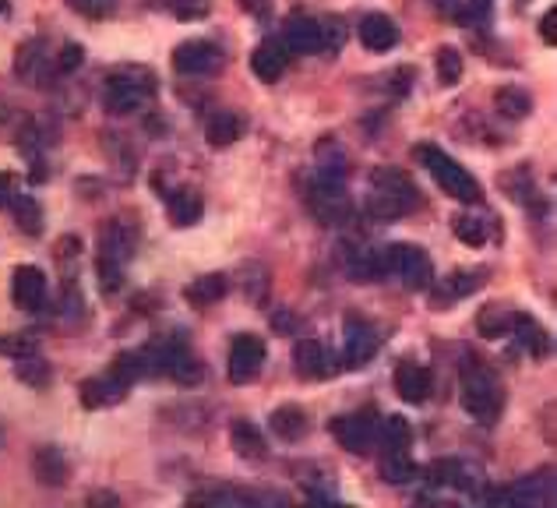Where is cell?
Here are the masks:
<instances>
[{
	"label": "cell",
	"mask_w": 557,
	"mask_h": 508,
	"mask_svg": "<svg viewBox=\"0 0 557 508\" xmlns=\"http://www.w3.org/2000/svg\"><path fill=\"white\" fill-rule=\"evenodd\" d=\"M293 364H296V375H300L304 382H318V378H325V375L332 371L321 339H300L296 349H293Z\"/></svg>",
	"instance_id": "obj_16"
},
{
	"label": "cell",
	"mask_w": 557,
	"mask_h": 508,
	"mask_svg": "<svg viewBox=\"0 0 557 508\" xmlns=\"http://www.w3.org/2000/svg\"><path fill=\"white\" fill-rule=\"evenodd\" d=\"M14 364H18V367H14L18 382H25V385H32V389H43V385L50 382V367H47L43 357L29 353V357H21V360H14Z\"/></svg>",
	"instance_id": "obj_35"
},
{
	"label": "cell",
	"mask_w": 557,
	"mask_h": 508,
	"mask_svg": "<svg viewBox=\"0 0 557 508\" xmlns=\"http://www.w3.org/2000/svg\"><path fill=\"white\" fill-rule=\"evenodd\" d=\"M201 194L198 191H191V187H180V191H173L167 198V212H169V223L173 226H194L201 220Z\"/></svg>",
	"instance_id": "obj_23"
},
{
	"label": "cell",
	"mask_w": 557,
	"mask_h": 508,
	"mask_svg": "<svg viewBox=\"0 0 557 508\" xmlns=\"http://www.w3.org/2000/svg\"><path fill=\"white\" fill-rule=\"evenodd\" d=\"M92 502H96V505H103V502H107V505H116V495H92Z\"/></svg>",
	"instance_id": "obj_52"
},
{
	"label": "cell",
	"mask_w": 557,
	"mask_h": 508,
	"mask_svg": "<svg viewBox=\"0 0 557 508\" xmlns=\"http://www.w3.org/2000/svg\"><path fill=\"white\" fill-rule=\"evenodd\" d=\"M487 502H504V505L518 508H547L554 502V469L544 466L540 473L522 477L515 487H508L501 495H487Z\"/></svg>",
	"instance_id": "obj_6"
},
{
	"label": "cell",
	"mask_w": 557,
	"mask_h": 508,
	"mask_svg": "<svg viewBox=\"0 0 557 508\" xmlns=\"http://www.w3.org/2000/svg\"><path fill=\"white\" fill-rule=\"evenodd\" d=\"M321 36H325V50H338L346 43V29L338 18H325L321 22Z\"/></svg>",
	"instance_id": "obj_45"
},
{
	"label": "cell",
	"mask_w": 557,
	"mask_h": 508,
	"mask_svg": "<svg viewBox=\"0 0 557 508\" xmlns=\"http://www.w3.org/2000/svg\"><path fill=\"white\" fill-rule=\"evenodd\" d=\"M11 297H14L18 311L39 314L47 307V276L36 265H18L11 276Z\"/></svg>",
	"instance_id": "obj_11"
},
{
	"label": "cell",
	"mask_w": 557,
	"mask_h": 508,
	"mask_svg": "<svg viewBox=\"0 0 557 508\" xmlns=\"http://www.w3.org/2000/svg\"><path fill=\"white\" fill-rule=\"evenodd\" d=\"M173 11H176V18H184V22L205 18V14H209V0H173Z\"/></svg>",
	"instance_id": "obj_44"
},
{
	"label": "cell",
	"mask_w": 557,
	"mask_h": 508,
	"mask_svg": "<svg viewBox=\"0 0 557 508\" xmlns=\"http://www.w3.org/2000/svg\"><path fill=\"white\" fill-rule=\"evenodd\" d=\"M81 47H78V43H67V47H64V50H60V56H56V71H64V74H67V71H74V67H78V64H81Z\"/></svg>",
	"instance_id": "obj_46"
},
{
	"label": "cell",
	"mask_w": 557,
	"mask_h": 508,
	"mask_svg": "<svg viewBox=\"0 0 557 508\" xmlns=\"http://www.w3.org/2000/svg\"><path fill=\"white\" fill-rule=\"evenodd\" d=\"M420 191L416 184L402 173V169L378 167L371 173V198H367V212L378 220H406L420 209Z\"/></svg>",
	"instance_id": "obj_2"
},
{
	"label": "cell",
	"mask_w": 557,
	"mask_h": 508,
	"mask_svg": "<svg viewBox=\"0 0 557 508\" xmlns=\"http://www.w3.org/2000/svg\"><path fill=\"white\" fill-rule=\"evenodd\" d=\"M96 272H99L103 293L120 289V280H124V265H120V262H110V258H99V254H96Z\"/></svg>",
	"instance_id": "obj_40"
},
{
	"label": "cell",
	"mask_w": 557,
	"mask_h": 508,
	"mask_svg": "<svg viewBox=\"0 0 557 508\" xmlns=\"http://www.w3.org/2000/svg\"><path fill=\"white\" fill-rule=\"evenodd\" d=\"M219 64H223V50H219L216 43H209V39H187V43H180V47L173 50V67H176L180 74L201 78V74L219 71Z\"/></svg>",
	"instance_id": "obj_10"
},
{
	"label": "cell",
	"mask_w": 557,
	"mask_h": 508,
	"mask_svg": "<svg viewBox=\"0 0 557 508\" xmlns=\"http://www.w3.org/2000/svg\"><path fill=\"white\" fill-rule=\"evenodd\" d=\"M484 280V272H455V276H448L445 286H441V300H462V297H469L476 286Z\"/></svg>",
	"instance_id": "obj_36"
},
{
	"label": "cell",
	"mask_w": 557,
	"mask_h": 508,
	"mask_svg": "<svg viewBox=\"0 0 557 508\" xmlns=\"http://www.w3.org/2000/svg\"><path fill=\"white\" fill-rule=\"evenodd\" d=\"M36 349H39V342H36L32 336H25V332L0 336V353L11 357V360H21V357H29V353H36Z\"/></svg>",
	"instance_id": "obj_39"
},
{
	"label": "cell",
	"mask_w": 557,
	"mask_h": 508,
	"mask_svg": "<svg viewBox=\"0 0 557 508\" xmlns=\"http://www.w3.org/2000/svg\"><path fill=\"white\" fill-rule=\"evenodd\" d=\"M434 67H438V82L441 85H455L462 78V54L455 47H441L434 56Z\"/></svg>",
	"instance_id": "obj_37"
},
{
	"label": "cell",
	"mask_w": 557,
	"mask_h": 508,
	"mask_svg": "<svg viewBox=\"0 0 557 508\" xmlns=\"http://www.w3.org/2000/svg\"><path fill=\"white\" fill-rule=\"evenodd\" d=\"M416 159L424 163V169L434 177V184L445 191L448 198H455V202H462V205H480V202H484L480 180L462 167V163H455L451 156H445L438 145H420V149H416Z\"/></svg>",
	"instance_id": "obj_3"
},
{
	"label": "cell",
	"mask_w": 557,
	"mask_h": 508,
	"mask_svg": "<svg viewBox=\"0 0 557 508\" xmlns=\"http://www.w3.org/2000/svg\"><path fill=\"white\" fill-rule=\"evenodd\" d=\"M169 375H173L180 385H198V382H201V364H198L191 353H184V357L169 367Z\"/></svg>",
	"instance_id": "obj_41"
},
{
	"label": "cell",
	"mask_w": 557,
	"mask_h": 508,
	"mask_svg": "<svg viewBox=\"0 0 557 508\" xmlns=\"http://www.w3.org/2000/svg\"><path fill=\"white\" fill-rule=\"evenodd\" d=\"M39 50H43V43H39V39H32V43H25V47L18 50V60H14V74H18V78H29V74L36 71V64H39Z\"/></svg>",
	"instance_id": "obj_42"
},
{
	"label": "cell",
	"mask_w": 557,
	"mask_h": 508,
	"mask_svg": "<svg viewBox=\"0 0 557 508\" xmlns=\"http://www.w3.org/2000/svg\"><path fill=\"white\" fill-rule=\"evenodd\" d=\"M251 71H254L265 85L278 82L282 71H286V47H282V43H265V47H258V50L251 54Z\"/></svg>",
	"instance_id": "obj_24"
},
{
	"label": "cell",
	"mask_w": 557,
	"mask_h": 508,
	"mask_svg": "<svg viewBox=\"0 0 557 508\" xmlns=\"http://www.w3.org/2000/svg\"><path fill=\"white\" fill-rule=\"evenodd\" d=\"M240 134H244V116L233 110L212 113V120H209V127H205V142H209L212 149H226V145H233V142H240Z\"/></svg>",
	"instance_id": "obj_22"
},
{
	"label": "cell",
	"mask_w": 557,
	"mask_h": 508,
	"mask_svg": "<svg viewBox=\"0 0 557 508\" xmlns=\"http://www.w3.org/2000/svg\"><path fill=\"white\" fill-rule=\"evenodd\" d=\"M32 477L43 484V487H64L71 480V462L67 455L54 445H43L32 455Z\"/></svg>",
	"instance_id": "obj_15"
},
{
	"label": "cell",
	"mask_w": 557,
	"mask_h": 508,
	"mask_svg": "<svg viewBox=\"0 0 557 508\" xmlns=\"http://www.w3.org/2000/svg\"><path fill=\"white\" fill-rule=\"evenodd\" d=\"M511 329H515L518 342H522V346H526L533 357H547V349H551V339H547V329H544L536 318H529V314H515Z\"/></svg>",
	"instance_id": "obj_26"
},
{
	"label": "cell",
	"mask_w": 557,
	"mask_h": 508,
	"mask_svg": "<svg viewBox=\"0 0 557 508\" xmlns=\"http://www.w3.org/2000/svg\"><path fill=\"white\" fill-rule=\"evenodd\" d=\"M307 205H311V212H314L325 226L346 223V216H349V194H346V187L335 184V180H321V177L311 180V187H307Z\"/></svg>",
	"instance_id": "obj_8"
},
{
	"label": "cell",
	"mask_w": 557,
	"mask_h": 508,
	"mask_svg": "<svg viewBox=\"0 0 557 508\" xmlns=\"http://www.w3.org/2000/svg\"><path fill=\"white\" fill-rule=\"evenodd\" d=\"M229 442H233V452H236L240 459H247V462H265V455H269V445H265L261 431H258L251 420H233Z\"/></svg>",
	"instance_id": "obj_20"
},
{
	"label": "cell",
	"mask_w": 557,
	"mask_h": 508,
	"mask_svg": "<svg viewBox=\"0 0 557 508\" xmlns=\"http://www.w3.org/2000/svg\"><path fill=\"white\" fill-rule=\"evenodd\" d=\"M226 289H229V280H226L223 272H209V276H201V280H194L187 286V300L198 304V307H205V304L223 300Z\"/></svg>",
	"instance_id": "obj_30"
},
{
	"label": "cell",
	"mask_w": 557,
	"mask_h": 508,
	"mask_svg": "<svg viewBox=\"0 0 557 508\" xmlns=\"http://www.w3.org/2000/svg\"><path fill=\"white\" fill-rule=\"evenodd\" d=\"M349 276L360 280V282L385 280L389 272H385V258H381V251H356V254L349 258Z\"/></svg>",
	"instance_id": "obj_31"
},
{
	"label": "cell",
	"mask_w": 557,
	"mask_h": 508,
	"mask_svg": "<svg viewBox=\"0 0 557 508\" xmlns=\"http://www.w3.org/2000/svg\"><path fill=\"white\" fill-rule=\"evenodd\" d=\"M240 7L254 18H269L272 14V0H240Z\"/></svg>",
	"instance_id": "obj_49"
},
{
	"label": "cell",
	"mask_w": 557,
	"mask_h": 508,
	"mask_svg": "<svg viewBox=\"0 0 557 508\" xmlns=\"http://www.w3.org/2000/svg\"><path fill=\"white\" fill-rule=\"evenodd\" d=\"M282 47L286 54H318L325 50L321 22L318 18H289L282 29Z\"/></svg>",
	"instance_id": "obj_12"
},
{
	"label": "cell",
	"mask_w": 557,
	"mask_h": 508,
	"mask_svg": "<svg viewBox=\"0 0 557 508\" xmlns=\"http://www.w3.org/2000/svg\"><path fill=\"white\" fill-rule=\"evenodd\" d=\"M554 18H557V11H547V14L540 18V36H544V39H547L551 47L557 43V36H554Z\"/></svg>",
	"instance_id": "obj_50"
},
{
	"label": "cell",
	"mask_w": 557,
	"mask_h": 508,
	"mask_svg": "<svg viewBox=\"0 0 557 508\" xmlns=\"http://www.w3.org/2000/svg\"><path fill=\"white\" fill-rule=\"evenodd\" d=\"M458 392H462V406L473 420L480 424H494L501 417V406H504V392H501V382L498 375L476 360V357H462V367H458Z\"/></svg>",
	"instance_id": "obj_1"
},
{
	"label": "cell",
	"mask_w": 557,
	"mask_h": 508,
	"mask_svg": "<svg viewBox=\"0 0 557 508\" xmlns=\"http://www.w3.org/2000/svg\"><path fill=\"white\" fill-rule=\"evenodd\" d=\"M494 107H498V113H501V116L522 120V116H529V110H533V99H529L522 89L508 85V89H498V96H494Z\"/></svg>",
	"instance_id": "obj_33"
},
{
	"label": "cell",
	"mask_w": 557,
	"mask_h": 508,
	"mask_svg": "<svg viewBox=\"0 0 557 508\" xmlns=\"http://www.w3.org/2000/svg\"><path fill=\"white\" fill-rule=\"evenodd\" d=\"M269 424H272L276 438L289 442V445H293V442H304V438H307V431H311V420H307V413H304L300 406H293V402H286V406L272 409Z\"/></svg>",
	"instance_id": "obj_19"
},
{
	"label": "cell",
	"mask_w": 557,
	"mask_h": 508,
	"mask_svg": "<svg viewBox=\"0 0 557 508\" xmlns=\"http://www.w3.org/2000/svg\"><path fill=\"white\" fill-rule=\"evenodd\" d=\"M491 7H494V0H469L462 18H473V22H476V18H487V14H491Z\"/></svg>",
	"instance_id": "obj_48"
},
{
	"label": "cell",
	"mask_w": 557,
	"mask_h": 508,
	"mask_svg": "<svg viewBox=\"0 0 557 508\" xmlns=\"http://www.w3.org/2000/svg\"><path fill=\"white\" fill-rule=\"evenodd\" d=\"M511 322H515V311H511V307H504V304H487V307L476 314V329H480V336L484 339L508 336Z\"/></svg>",
	"instance_id": "obj_28"
},
{
	"label": "cell",
	"mask_w": 557,
	"mask_h": 508,
	"mask_svg": "<svg viewBox=\"0 0 557 508\" xmlns=\"http://www.w3.org/2000/svg\"><path fill=\"white\" fill-rule=\"evenodd\" d=\"M78 251H81V244L74 240V237H64V240H56V247H54V254L71 269L74 265V258H78Z\"/></svg>",
	"instance_id": "obj_47"
},
{
	"label": "cell",
	"mask_w": 557,
	"mask_h": 508,
	"mask_svg": "<svg viewBox=\"0 0 557 508\" xmlns=\"http://www.w3.org/2000/svg\"><path fill=\"white\" fill-rule=\"evenodd\" d=\"M360 43L371 54H389L391 47L398 43V25L391 22L389 14H367L360 22Z\"/></svg>",
	"instance_id": "obj_17"
},
{
	"label": "cell",
	"mask_w": 557,
	"mask_h": 508,
	"mask_svg": "<svg viewBox=\"0 0 557 508\" xmlns=\"http://www.w3.org/2000/svg\"><path fill=\"white\" fill-rule=\"evenodd\" d=\"M134 254V233L124 223H103L99 229V258H110V262H120L127 265Z\"/></svg>",
	"instance_id": "obj_18"
},
{
	"label": "cell",
	"mask_w": 557,
	"mask_h": 508,
	"mask_svg": "<svg viewBox=\"0 0 557 508\" xmlns=\"http://www.w3.org/2000/svg\"><path fill=\"white\" fill-rule=\"evenodd\" d=\"M265 357H269V346H265V339L261 336H251V332H244V336L233 339V346H229V382L233 385H247V382H254L258 375H261V364H265Z\"/></svg>",
	"instance_id": "obj_7"
},
{
	"label": "cell",
	"mask_w": 557,
	"mask_h": 508,
	"mask_svg": "<svg viewBox=\"0 0 557 508\" xmlns=\"http://www.w3.org/2000/svg\"><path fill=\"white\" fill-rule=\"evenodd\" d=\"M78 392H81V406H85V409H99V406L120 402L124 392H127V385H120L110 371H107L103 378H89V382H81Z\"/></svg>",
	"instance_id": "obj_21"
},
{
	"label": "cell",
	"mask_w": 557,
	"mask_h": 508,
	"mask_svg": "<svg viewBox=\"0 0 557 508\" xmlns=\"http://www.w3.org/2000/svg\"><path fill=\"white\" fill-rule=\"evenodd\" d=\"M451 229H455V237H458L466 247H484V244H487V229H484V223H480L476 216H455Z\"/></svg>",
	"instance_id": "obj_38"
},
{
	"label": "cell",
	"mask_w": 557,
	"mask_h": 508,
	"mask_svg": "<svg viewBox=\"0 0 557 508\" xmlns=\"http://www.w3.org/2000/svg\"><path fill=\"white\" fill-rule=\"evenodd\" d=\"M409 442H413L409 420L389 417V420L378 424V445H381V449H409Z\"/></svg>",
	"instance_id": "obj_34"
},
{
	"label": "cell",
	"mask_w": 557,
	"mask_h": 508,
	"mask_svg": "<svg viewBox=\"0 0 557 508\" xmlns=\"http://www.w3.org/2000/svg\"><path fill=\"white\" fill-rule=\"evenodd\" d=\"M431 371L424 367V364H416V360H402L398 367H395V392L402 395L409 406H424L427 399H431Z\"/></svg>",
	"instance_id": "obj_13"
},
{
	"label": "cell",
	"mask_w": 557,
	"mask_h": 508,
	"mask_svg": "<svg viewBox=\"0 0 557 508\" xmlns=\"http://www.w3.org/2000/svg\"><path fill=\"white\" fill-rule=\"evenodd\" d=\"M156 92L152 85V74H138V71H120L107 82V110L113 116H127V113H138L145 107V99Z\"/></svg>",
	"instance_id": "obj_5"
},
{
	"label": "cell",
	"mask_w": 557,
	"mask_h": 508,
	"mask_svg": "<svg viewBox=\"0 0 557 508\" xmlns=\"http://www.w3.org/2000/svg\"><path fill=\"white\" fill-rule=\"evenodd\" d=\"M381 349V339H378V329L360 322V318H349L346 322V364L349 367H360L367 364L374 353Z\"/></svg>",
	"instance_id": "obj_14"
},
{
	"label": "cell",
	"mask_w": 557,
	"mask_h": 508,
	"mask_svg": "<svg viewBox=\"0 0 557 508\" xmlns=\"http://www.w3.org/2000/svg\"><path fill=\"white\" fill-rule=\"evenodd\" d=\"M7 209L14 212V223H18L21 233H29V237H39V233H43V209H39L36 198H29V194H14Z\"/></svg>",
	"instance_id": "obj_29"
},
{
	"label": "cell",
	"mask_w": 557,
	"mask_h": 508,
	"mask_svg": "<svg viewBox=\"0 0 557 508\" xmlns=\"http://www.w3.org/2000/svg\"><path fill=\"white\" fill-rule=\"evenodd\" d=\"M110 375L120 382V385H134L141 375H149V367H145V353H134V349H127V353H120V357H113L110 364Z\"/></svg>",
	"instance_id": "obj_32"
},
{
	"label": "cell",
	"mask_w": 557,
	"mask_h": 508,
	"mask_svg": "<svg viewBox=\"0 0 557 508\" xmlns=\"http://www.w3.org/2000/svg\"><path fill=\"white\" fill-rule=\"evenodd\" d=\"M4 14H7V4H4V0H0V18H4Z\"/></svg>",
	"instance_id": "obj_54"
},
{
	"label": "cell",
	"mask_w": 557,
	"mask_h": 508,
	"mask_svg": "<svg viewBox=\"0 0 557 508\" xmlns=\"http://www.w3.org/2000/svg\"><path fill=\"white\" fill-rule=\"evenodd\" d=\"M7 187H11V177H7V173H0V205H11V198H14Z\"/></svg>",
	"instance_id": "obj_51"
},
{
	"label": "cell",
	"mask_w": 557,
	"mask_h": 508,
	"mask_svg": "<svg viewBox=\"0 0 557 508\" xmlns=\"http://www.w3.org/2000/svg\"><path fill=\"white\" fill-rule=\"evenodd\" d=\"M441 11H458V0H434Z\"/></svg>",
	"instance_id": "obj_53"
},
{
	"label": "cell",
	"mask_w": 557,
	"mask_h": 508,
	"mask_svg": "<svg viewBox=\"0 0 557 508\" xmlns=\"http://www.w3.org/2000/svg\"><path fill=\"white\" fill-rule=\"evenodd\" d=\"M381 258H385V272L398 276L409 289H431L434 265L416 244H389V247H381Z\"/></svg>",
	"instance_id": "obj_4"
},
{
	"label": "cell",
	"mask_w": 557,
	"mask_h": 508,
	"mask_svg": "<svg viewBox=\"0 0 557 508\" xmlns=\"http://www.w3.org/2000/svg\"><path fill=\"white\" fill-rule=\"evenodd\" d=\"M381 477L389 484H413L420 477V466L409 459L406 449H385V455H381Z\"/></svg>",
	"instance_id": "obj_25"
},
{
	"label": "cell",
	"mask_w": 557,
	"mask_h": 508,
	"mask_svg": "<svg viewBox=\"0 0 557 508\" xmlns=\"http://www.w3.org/2000/svg\"><path fill=\"white\" fill-rule=\"evenodd\" d=\"M67 7L74 14H85V18H107L116 7V0H67Z\"/></svg>",
	"instance_id": "obj_43"
},
{
	"label": "cell",
	"mask_w": 557,
	"mask_h": 508,
	"mask_svg": "<svg viewBox=\"0 0 557 508\" xmlns=\"http://www.w3.org/2000/svg\"><path fill=\"white\" fill-rule=\"evenodd\" d=\"M427 484L434 487H466L469 491V477H466V466L458 459H434L427 469H424Z\"/></svg>",
	"instance_id": "obj_27"
},
{
	"label": "cell",
	"mask_w": 557,
	"mask_h": 508,
	"mask_svg": "<svg viewBox=\"0 0 557 508\" xmlns=\"http://www.w3.org/2000/svg\"><path fill=\"white\" fill-rule=\"evenodd\" d=\"M332 438L353 455H367L371 445H378V420L374 413H349V417H335Z\"/></svg>",
	"instance_id": "obj_9"
}]
</instances>
